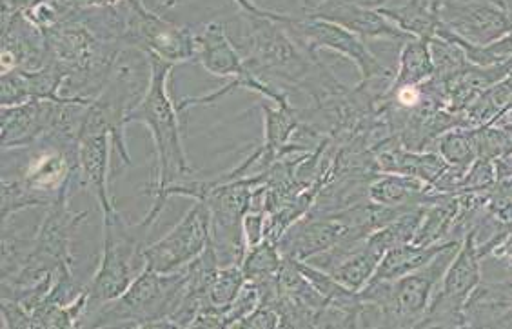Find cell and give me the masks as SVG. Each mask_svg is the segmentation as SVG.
Returning a JSON list of instances; mask_svg holds the SVG:
<instances>
[{
    "instance_id": "obj_30",
    "label": "cell",
    "mask_w": 512,
    "mask_h": 329,
    "mask_svg": "<svg viewBox=\"0 0 512 329\" xmlns=\"http://www.w3.org/2000/svg\"><path fill=\"white\" fill-rule=\"evenodd\" d=\"M498 186H500V190H502L503 193H507V195H511L512 197V179L498 182Z\"/></svg>"
},
{
    "instance_id": "obj_31",
    "label": "cell",
    "mask_w": 512,
    "mask_h": 329,
    "mask_svg": "<svg viewBox=\"0 0 512 329\" xmlns=\"http://www.w3.org/2000/svg\"><path fill=\"white\" fill-rule=\"evenodd\" d=\"M164 6H168V8H175L177 6V0H160Z\"/></svg>"
},
{
    "instance_id": "obj_5",
    "label": "cell",
    "mask_w": 512,
    "mask_h": 329,
    "mask_svg": "<svg viewBox=\"0 0 512 329\" xmlns=\"http://www.w3.org/2000/svg\"><path fill=\"white\" fill-rule=\"evenodd\" d=\"M195 44H197L195 60L202 64V68L207 73H211L215 77H233V80L211 95L182 100L178 104V111L188 110L197 104H213L227 93L242 90V88L260 93L262 97L273 100L276 106H289L286 91L278 90L275 84L260 79L258 75L247 68L246 59L240 57L237 48L227 37L224 24H220V22L206 24L202 31L195 33Z\"/></svg>"
},
{
    "instance_id": "obj_29",
    "label": "cell",
    "mask_w": 512,
    "mask_h": 329,
    "mask_svg": "<svg viewBox=\"0 0 512 329\" xmlns=\"http://www.w3.org/2000/svg\"><path fill=\"white\" fill-rule=\"evenodd\" d=\"M300 2H302V6H304L306 15H311V13H315L318 8H322L324 4L331 2V0H300Z\"/></svg>"
},
{
    "instance_id": "obj_17",
    "label": "cell",
    "mask_w": 512,
    "mask_h": 329,
    "mask_svg": "<svg viewBox=\"0 0 512 329\" xmlns=\"http://www.w3.org/2000/svg\"><path fill=\"white\" fill-rule=\"evenodd\" d=\"M431 40L422 37H413L407 40L398 57V71L394 73L389 88H402V86H420L436 73L434 66Z\"/></svg>"
},
{
    "instance_id": "obj_16",
    "label": "cell",
    "mask_w": 512,
    "mask_h": 329,
    "mask_svg": "<svg viewBox=\"0 0 512 329\" xmlns=\"http://www.w3.org/2000/svg\"><path fill=\"white\" fill-rule=\"evenodd\" d=\"M512 313V277L480 282L465 304L467 328H503Z\"/></svg>"
},
{
    "instance_id": "obj_15",
    "label": "cell",
    "mask_w": 512,
    "mask_h": 329,
    "mask_svg": "<svg viewBox=\"0 0 512 329\" xmlns=\"http://www.w3.org/2000/svg\"><path fill=\"white\" fill-rule=\"evenodd\" d=\"M113 144L108 131H80L79 177L80 184L88 188L99 200L102 213L115 210L108 188L109 146Z\"/></svg>"
},
{
    "instance_id": "obj_12",
    "label": "cell",
    "mask_w": 512,
    "mask_h": 329,
    "mask_svg": "<svg viewBox=\"0 0 512 329\" xmlns=\"http://www.w3.org/2000/svg\"><path fill=\"white\" fill-rule=\"evenodd\" d=\"M48 62L46 35L22 11L2 20V73L40 70Z\"/></svg>"
},
{
    "instance_id": "obj_20",
    "label": "cell",
    "mask_w": 512,
    "mask_h": 329,
    "mask_svg": "<svg viewBox=\"0 0 512 329\" xmlns=\"http://www.w3.org/2000/svg\"><path fill=\"white\" fill-rule=\"evenodd\" d=\"M244 282H246V275L240 264L222 266L211 280V284L207 286L206 306L202 310L209 308L226 315L231 304L237 299L238 291L242 290Z\"/></svg>"
},
{
    "instance_id": "obj_7",
    "label": "cell",
    "mask_w": 512,
    "mask_h": 329,
    "mask_svg": "<svg viewBox=\"0 0 512 329\" xmlns=\"http://www.w3.org/2000/svg\"><path fill=\"white\" fill-rule=\"evenodd\" d=\"M260 10L269 19L282 24L289 31V35L309 53L318 55L320 50L335 51L345 59L355 62L362 75V82L394 79V73L387 70L384 64L376 59L373 51L365 46V40L344 28L342 24L333 20L320 19V17H311V15L298 19L278 11L264 10V8Z\"/></svg>"
},
{
    "instance_id": "obj_26",
    "label": "cell",
    "mask_w": 512,
    "mask_h": 329,
    "mask_svg": "<svg viewBox=\"0 0 512 329\" xmlns=\"http://www.w3.org/2000/svg\"><path fill=\"white\" fill-rule=\"evenodd\" d=\"M2 320L4 328H33L30 311L13 299H2Z\"/></svg>"
},
{
    "instance_id": "obj_2",
    "label": "cell",
    "mask_w": 512,
    "mask_h": 329,
    "mask_svg": "<svg viewBox=\"0 0 512 329\" xmlns=\"http://www.w3.org/2000/svg\"><path fill=\"white\" fill-rule=\"evenodd\" d=\"M151 62V80L148 91L140 99L137 106L129 111L126 122H138L148 128L155 150H157V186H155V202L148 211L144 220L151 224L157 222L160 213L164 211V193L171 186L178 184V180L191 177L186 150L180 135V119H178V106L169 97L168 80L175 64L149 55Z\"/></svg>"
},
{
    "instance_id": "obj_9",
    "label": "cell",
    "mask_w": 512,
    "mask_h": 329,
    "mask_svg": "<svg viewBox=\"0 0 512 329\" xmlns=\"http://www.w3.org/2000/svg\"><path fill=\"white\" fill-rule=\"evenodd\" d=\"M211 244V213L206 202L197 200L184 219L164 239L144 250L146 268L158 273H175L188 268Z\"/></svg>"
},
{
    "instance_id": "obj_18",
    "label": "cell",
    "mask_w": 512,
    "mask_h": 329,
    "mask_svg": "<svg viewBox=\"0 0 512 329\" xmlns=\"http://www.w3.org/2000/svg\"><path fill=\"white\" fill-rule=\"evenodd\" d=\"M447 242L449 240L431 244V246H420V244L407 242V244L394 246L385 253L384 259L380 260V266L371 280L402 279L405 275L429 264L440 251L444 250Z\"/></svg>"
},
{
    "instance_id": "obj_6",
    "label": "cell",
    "mask_w": 512,
    "mask_h": 329,
    "mask_svg": "<svg viewBox=\"0 0 512 329\" xmlns=\"http://www.w3.org/2000/svg\"><path fill=\"white\" fill-rule=\"evenodd\" d=\"M119 42L122 48H135L171 64L195 60V33L162 19L148 10L142 0H126L117 6Z\"/></svg>"
},
{
    "instance_id": "obj_21",
    "label": "cell",
    "mask_w": 512,
    "mask_h": 329,
    "mask_svg": "<svg viewBox=\"0 0 512 329\" xmlns=\"http://www.w3.org/2000/svg\"><path fill=\"white\" fill-rule=\"evenodd\" d=\"M284 257L271 240L260 242L255 248L246 251V257L242 260V271L246 280H262L280 273Z\"/></svg>"
},
{
    "instance_id": "obj_19",
    "label": "cell",
    "mask_w": 512,
    "mask_h": 329,
    "mask_svg": "<svg viewBox=\"0 0 512 329\" xmlns=\"http://www.w3.org/2000/svg\"><path fill=\"white\" fill-rule=\"evenodd\" d=\"M434 144L436 153L462 175H465L473 166L474 160L478 159L473 128H454L444 133L440 139L434 140Z\"/></svg>"
},
{
    "instance_id": "obj_28",
    "label": "cell",
    "mask_w": 512,
    "mask_h": 329,
    "mask_svg": "<svg viewBox=\"0 0 512 329\" xmlns=\"http://www.w3.org/2000/svg\"><path fill=\"white\" fill-rule=\"evenodd\" d=\"M71 10H89V8H113L126 0H62Z\"/></svg>"
},
{
    "instance_id": "obj_3",
    "label": "cell",
    "mask_w": 512,
    "mask_h": 329,
    "mask_svg": "<svg viewBox=\"0 0 512 329\" xmlns=\"http://www.w3.org/2000/svg\"><path fill=\"white\" fill-rule=\"evenodd\" d=\"M186 268L158 273L144 268L128 291L113 302L86 315L84 328H175L169 317L186 291Z\"/></svg>"
},
{
    "instance_id": "obj_25",
    "label": "cell",
    "mask_w": 512,
    "mask_h": 329,
    "mask_svg": "<svg viewBox=\"0 0 512 329\" xmlns=\"http://www.w3.org/2000/svg\"><path fill=\"white\" fill-rule=\"evenodd\" d=\"M237 328L240 329H275L280 328V313L275 306L260 304L249 317L242 320Z\"/></svg>"
},
{
    "instance_id": "obj_10",
    "label": "cell",
    "mask_w": 512,
    "mask_h": 329,
    "mask_svg": "<svg viewBox=\"0 0 512 329\" xmlns=\"http://www.w3.org/2000/svg\"><path fill=\"white\" fill-rule=\"evenodd\" d=\"M440 20L456 35L480 46L512 31L509 4L496 0H440Z\"/></svg>"
},
{
    "instance_id": "obj_8",
    "label": "cell",
    "mask_w": 512,
    "mask_h": 329,
    "mask_svg": "<svg viewBox=\"0 0 512 329\" xmlns=\"http://www.w3.org/2000/svg\"><path fill=\"white\" fill-rule=\"evenodd\" d=\"M482 279V257L473 230L465 235L416 328H467L465 304Z\"/></svg>"
},
{
    "instance_id": "obj_27",
    "label": "cell",
    "mask_w": 512,
    "mask_h": 329,
    "mask_svg": "<svg viewBox=\"0 0 512 329\" xmlns=\"http://www.w3.org/2000/svg\"><path fill=\"white\" fill-rule=\"evenodd\" d=\"M42 2H48V0H2V20L8 19L19 11L35 8L37 4H42Z\"/></svg>"
},
{
    "instance_id": "obj_32",
    "label": "cell",
    "mask_w": 512,
    "mask_h": 329,
    "mask_svg": "<svg viewBox=\"0 0 512 329\" xmlns=\"http://www.w3.org/2000/svg\"><path fill=\"white\" fill-rule=\"evenodd\" d=\"M496 2H500V4H507V2H505V0H496Z\"/></svg>"
},
{
    "instance_id": "obj_1",
    "label": "cell",
    "mask_w": 512,
    "mask_h": 329,
    "mask_svg": "<svg viewBox=\"0 0 512 329\" xmlns=\"http://www.w3.org/2000/svg\"><path fill=\"white\" fill-rule=\"evenodd\" d=\"M242 10L246 64L260 79L273 84L280 80L307 91L316 102L331 99L347 90L335 73L296 42L289 31L266 17L253 0H235Z\"/></svg>"
},
{
    "instance_id": "obj_4",
    "label": "cell",
    "mask_w": 512,
    "mask_h": 329,
    "mask_svg": "<svg viewBox=\"0 0 512 329\" xmlns=\"http://www.w3.org/2000/svg\"><path fill=\"white\" fill-rule=\"evenodd\" d=\"M102 217L104 250L99 270L88 288L89 302L86 315L122 297L133 284V280L146 268V240L149 231L155 226L144 219L137 224H131L120 215L117 208L102 213Z\"/></svg>"
},
{
    "instance_id": "obj_22",
    "label": "cell",
    "mask_w": 512,
    "mask_h": 329,
    "mask_svg": "<svg viewBox=\"0 0 512 329\" xmlns=\"http://www.w3.org/2000/svg\"><path fill=\"white\" fill-rule=\"evenodd\" d=\"M482 259L493 260L507 275L512 277V224L498 222V230L493 239L478 246Z\"/></svg>"
},
{
    "instance_id": "obj_11",
    "label": "cell",
    "mask_w": 512,
    "mask_h": 329,
    "mask_svg": "<svg viewBox=\"0 0 512 329\" xmlns=\"http://www.w3.org/2000/svg\"><path fill=\"white\" fill-rule=\"evenodd\" d=\"M60 102L53 100H26L13 106H2V148L17 150L31 148L44 139L51 128Z\"/></svg>"
},
{
    "instance_id": "obj_23",
    "label": "cell",
    "mask_w": 512,
    "mask_h": 329,
    "mask_svg": "<svg viewBox=\"0 0 512 329\" xmlns=\"http://www.w3.org/2000/svg\"><path fill=\"white\" fill-rule=\"evenodd\" d=\"M260 290L253 280H246L242 290L238 291L237 299L224 315V328H237L242 320L249 317L260 306Z\"/></svg>"
},
{
    "instance_id": "obj_24",
    "label": "cell",
    "mask_w": 512,
    "mask_h": 329,
    "mask_svg": "<svg viewBox=\"0 0 512 329\" xmlns=\"http://www.w3.org/2000/svg\"><path fill=\"white\" fill-rule=\"evenodd\" d=\"M498 184L493 160L476 159L460 180L458 193L462 191H491Z\"/></svg>"
},
{
    "instance_id": "obj_13",
    "label": "cell",
    "mask_w": 512,
    "mask_h": 329,
    "mask_svg": "<svg viewBox=\"0 0 512 329\" xmlns=\"http://www.w3.org/2000/svg\"><path fill=\"white\" fill-rule=\"evenodd\" d=\"M311 17L333 20L342 24L347 30L353 31L362 39H389L409 40L413 39L409 33L400 30L396 24L384 17L378 10L365 8L349 0H331L318 8Z\"/></svg>"
},
{
    "instance_id": "obj_14",
    "label": "cell",
    "mask_w": 512,
    "mask_h": 329,
    "mask_svg": "<svg viewBox=\"0 0 512 329\" xmlns=\"http://www.w3.org/2000/svg\"><path fill=\"white\" fill-rule=\"evenodd\" d=\"M64 73L48 62L40 70H13L2 73V106H13L26 100H53V102H71L62 97Z\"/></svg>"
}]
</instances>
